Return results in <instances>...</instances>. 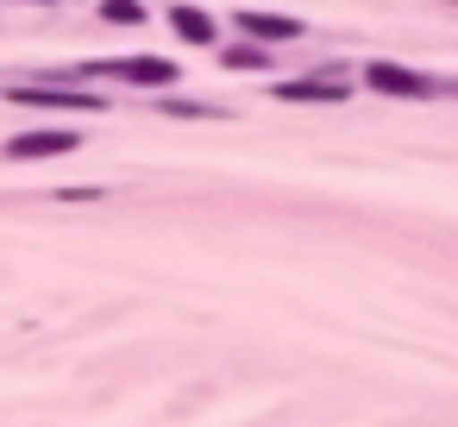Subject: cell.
Segmentation results:
<instances>
[{
	"label": "cell",
	"mask_w": 458,
	"mask_h": 427,
	"mask_svg": "<svg viewBox=\"0 0 458 427\" xmlns=\"http://www.w3.org/2000/svg\"><path fill=\"white\" fill-rule=\"evenodd\" d=\"M364 89H370V95H395V101H433L445 82L414 76V70H402V64H370V70H364Z\"/></svg>",
	"instance_id": "cell-1"
},
{
	"label": "cell",
	"mask_w": 458,
	"mask_h": 427,
	"mask_svg": "<svg viewBox=\"0 0 458 427\" xmlns=\"http://www.w3.org/2000/svg\"><path fill=\"white\" fill-rule=\"evenodd\" d=\"M13 107H51V114H101L107 101L101 95H82V89H7Z\"/></svg>",
	"instance_id": "cell-2"
},
{
	"label": "cell",
	"mask_w": 458,
	"mask_h": 427,
	"mask_svg": "<svg viewBox=\"0 0 458 427\" xmlns=\"http://www.w3.org/2000/svg\"><path fill=\"white\" fill-rule=\"evenodd\" d=\"M64 151H82V139H76V132H20V139H7V158H13V164L64 158Z\"/></svg>",
	"instance_id": "cell-3"
},
{
	"label": "cell",
	"mask_w": 458,
	"mask_h": 427,
	"mask_svg": "<svg viewBox=\"0 0 458 427\" xmlns=\"http://www.w3.org/2000/svg\"><path fill=\"white\" fill-rule=\"evenodd\" d=\"M101 76H120V82H139V89H170L176 64L170 57H132V64H101Z\"/></svg>",
	"instance_id": "cell-4"
},
{
	"label": "cell",
	"mask_w": 458,
	"mask_h": 427,
	"mask_svg": "<svg viewBox=\"0 0 458 427\" xmlns=\"http://www.w3.org/2000/svg\"><path fill=\"white\" fill-rule=\"evenodd\" d=\"M276 101H295V107H333V101H345V89H339L333 76H327V82H320V76H308V82H283V89H276Z\"/></svg>",
	"instance_id": "cell-5"
},
{
	"label": "cell",
	"mask_w": 458,
	"mask_h": 427,
	"mask_svg": "<svg viewBox=\"0 0 458 427\" xmlns=\"http://www.w3.org/2000/svg\"><path fill=\"white\" fill-rule=\"evenodd\" d=\"M170 26H176L189 45H220V26H214L201 7H189V0H170Z\"/></svg>",
	"instance_id": "cell-6"
},
{
	"label": "cell",
	"mask_w": 458,
	"mask_h": 427,
	"mask_svg": "<svg viewBox=\"0 0 458 427\" xmlns=\"http://www.w3.org/2000/svg\"><path fill=\"white\" fill-rule=\"evenodd\" d=\"M239 26L251 38H301V20H283V13H239Z\"/></svg>",
	"instance_id": "cell-7"
},
{
	"label": "cell",
	"mask_w": 458,
	"mask_h": 427,
	"mask_svg": "<svg viewBox=\"0 0 458 427\" xmlns=\"http://www.w3.org/2000/svg\"><path fill=\"white\" fill-rule=\"evenodd\" d=\"M220 64H226V70H258V76H264V70H270V51H258V45H226Z\"/></svg>",
	"instance_id": "cell-8"
},
{
	"label": "cell",
	"mask_w": 458,
	"mask_h": 427,
	"mask_svg": "<svg viewBox=\"0 0 458 427\" xmlns=\"http://www.w3.org/2000/svg\"><path fill=\"white\" fill-rule=\"evenodd\" d=\"M157 107L176 120H226V107H208V101H157Z\"/></svg>",
	"instance_id": "cell-9"
},
{
	"label": "cell",
	"mask_w": 458,
	"mask_h": 427,
	"mask_svg": "<svg viewBox=\"0 0 458 427\" xmlns=\"http://www.w3.org/2000/svg\"><path fill=\"white\" fill-rule=\"evenodd\" d=\"M101 20H107V26H139L145 7H139V0H101Z\"/></svg>",
	"instance_id": "cell-10"
},
{
	"label": "cell",
	"mask_w": 458,
	"mask_h": 427,
	"mask_svg": "<svg viewBox=\"0 0 458 427\" xmlns=\"http://www.w3.org/2000/svg\"><path fill=\"white\" fill-rule=\"evenodd\" d=\"M445 7H458V0H445Z\"/></svg>",
	"instance_id": "cell-11"
}]
</instances>
